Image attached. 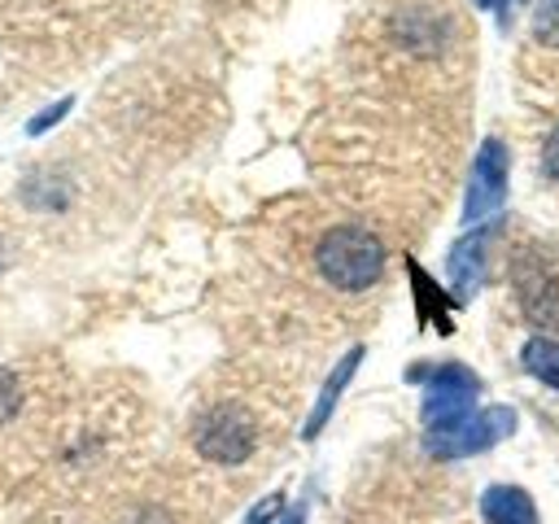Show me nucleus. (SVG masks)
I'll use <instances>...</instances> for the list:
<instances>
[{"mask_svg":"<svg viewBox=\"0 0 559 524\" xmlns=\"http://www.w3.org/2000/svg\"><path fill=\"white\" fill-rule=\"evenodd\" d=\"M314 266L332 288L362 293L384 275V245L358 223H336V227H328L319 236Z\"/></svg>","mask_w":559,"mask_h":524,"instance_id":"1","label":"nucleus"},{"mask_svg":"<svg viewBox=\"0 0 559 524\" xmlns=\"http://www.w3.org/2000/svg\"><path fill=\"white\" fill-rule=\"evenodd\" d=\"M476 397H480V376L472 367H463V362L437 367L428 376V393H424V432H441V428L472 419Z\"/></svg>","mask_w":559,"mask_h":524,"instance_id":"2","label":"nucleus"},{"mask_svg":"<svg viewBox=\"0 0 559 524\" xmlns=\"http://www.w3.org/2000/svg\"><path fill=\"white\" fill-rule=\"evenodd\" d=\"M192 445L210 463H245L253 454V445H258V428H253L249 410L223 402V406H210L192 424Z\"/></svg>","mask_w":559,"mask_h":524,"instance_id":"3","label":"nucleus"},{"mask_svg":"<svg viewBox=\"0 0 559 524\" xmlns=\"http://www.w3.org/2000/svg\"><path fill=\"white\" fill-rule=\"evenodd\" d=\"M511 432H515V410L511 406H489V410H476L472 419H463L454 428L424 432V450L437 454V458H463V454H480V450L498 445Z\"/></svg>","mask_w":559,"mask_h":524,"instance_id":"4","label":"nucleus"},{"mask_svg":"<svg viewBox=\"0 0 559 524\" xmlns=\"http://www.w3.org/2000/svg\"><path fill=\"white\" fill-rule=\"evenodd\" d=\"M507 201V144L502 140H485L472 175H467V192H463V223H485L502 210Z\"/></svg>","mask_w":559,"mask_h":524,"instance_id":"5","label":"nucleus"},{"mask_svg":"<svg viewBox=\"0 0 559 524\" xmlns=\"http://www.w3.org/2000/svg\"><path fill=\"white\" fill-rule=\"evenodd\" d=\"M511 279H515V297H520L524 314H528L537 327L559 323V279L542 266L537 253L520 249L515 262H511Z\"/></svg>","mask_w":559,"mask_h":524,"instance_id":"6","label":"nucleus"},{"mask_svg":"<svg viewBox=\"0 0 559 524\" xmlns=\"http://www.w3.org/2000/svg\"><path fill=\"white\" fill-rule=\"evenodd\" d=\"M489 240H493L489 227L467 231V236L454 240V249H450V258H445V275H450V288H454L459 301H467V297L480 288L485 262H489Z\"/></svg>","mask_w":559,"mask_h":524,"instance_id":"7","label":"nucleus"},{"mask_svg":"<svg viewBox=\"0 0 559 524\" xmlns=\"http://www.w3.org/2000/svg\"><path fill=\"white\" fill-rule=\"evenodd\" d=\"M480 520L485 524H537V507L520 485H489L480 493Z\"/></svg>","mask_w":559,"mask_h":524,"instance_id":"8","label":"nucleus"},{"mask_svg":"<svg viewBox=\"0 0 559 524\" xmlns=\"http://www.w3.org/2000/svg\"><path fill=\"white\" fill-rule=\"evenodd\" d=\"M358 362H362V349L354 345L336 367H332V376L323 380V393H319V402H314V410H310V419H306V428H301V437H319L323 432V424L332 419V410H336V402H341V393H345V384H349V376L358 371Z\"/></svg>","mask_w":559,"mask_h":524,"instance_id":"9","label":"nucleus"},{"mask_svg":"<svg viewBox=\"0 0 559 524\" xmlns=\"http://www.w3.org/2000/svg\"><path fill=\"white\" fill-rule=\"evenodd\" d=\"M520 358H524V371H533L542 384L559 389V345L550 336H528V345H524Z\"/></svg>","mask_w":559,"mask_h":524,"instance_id":"10","label":"nucleus"},{"mask_svg":"<svg viewBox=\"0 0 559 524\" xmlns=\"http://www.w3.org/2000/svg\"><path fill=\"white\" fill-rule=\"evenodd\" d=\"M17 406H22V384H17L13 371L0 367V424H9L17 415Z\"/></svg>","mask_w":559,"mask_h":524,"instance_id":"11","label":"nucleus"},{"mask_svg":"<svg viewBox=\"0 0 559 524\" xmlns=\"http://www.w3.org/2000/svg\"><path fill=\"white\" fill-rule=\"evenodd\" d=\"M70 105H74V100H70V96H61V100H57V105H48V109H44V114H35V118H31V127H26V131H31V135H44V131H48V127H52V122H61V118H66V114H70Z\"/></svg>","mask_w":559,"mask_h":524,"instance_id":"12","label":"nucleus"},{"mask_svg":"<svg viewBox=\"0 0 559 524\" xmlns=\"http://www.w3.org/2000/svg\"><path fill=\"white\" fill-rule=\"evenodd\" d=\"M280 511H284V493H271V498H262V502L245 515V524H275Z\"/></svg>","mask_w":559,"mask_h":524,"instance_id":"13","label":"nucleus"},{"mask_svg":"<svg viewBox=\"0 0 559 524\" xmlns=\"http://www.w3.org/2000/svg\"><path fill=\"white\" fill-rule=\"evenodd\" d=\"M542 166H546V175H555V179H559V127L546 135V148H542Z\"/></svg>","mask_w":559,"mask_h":524,"instance_id":"14","label":"nucleus"},{"mask_svg":"<svg viewBox=\"0 0 559 524\" xmlns=\"http://www.w3.org/2000/svg\"><path fill=\"white\" fill-rule=\"evenodd\" d=\"M275 524H301V507H293V511H284Z\"/></svg>","mask_w":559,"mask_h":524,"instance_id":"15","label":"nucleus"},{"mask_svg":"<svg viewBox=\"0 0 559 524\" xmlns=\"http://www.w3.org/2000/svg\"><path fill=\"white\" fill-rule=\"evenodd\" d=\"M476 4H480V9H498V13H507V9H502V0H476Z\"/></svg>","mask_w":559,"mask_h":524,"instance_id":"16","label":"nucleus"}]
</instances>
